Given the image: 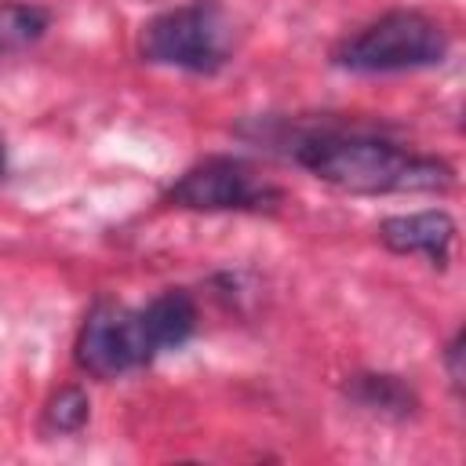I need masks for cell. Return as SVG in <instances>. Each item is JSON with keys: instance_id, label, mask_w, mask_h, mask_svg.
<instances>
[{"instance_id": "6da1fadb", "label": "cell", "mask_w": 466, "mask_h": 466, "mask_svg": "<svg viewBox=\"0 0 466 466\" xmlns=\"http://www.w3.org/2000/svg\"><path fill=\"white\" fill-rule=\"evenodd\" d=\"M295 160L346 193H433L451 186V167L364 131H313L295 142Z\"/></svg>"}, {"instance_id": "7a4b0ae2", "label": "cell", "mask_w": 466, "mask_h": 466, "mask_svg": "<svg viewBox=\"0 0 466 466\" xmlns=\"http://www.w3.org/2000/svg\"><path fill=\"white\" fill-rule=\"evenodd\" d=\"M193 328L197 306L178 288L160 291L153 302L138 309L98 302L76 335V364L95 379H113L149 364L164 350L182 346L193 335Z\"/></svg>"}, {"instance_id": "3957f363", "label": "cell", "mask_w": 466, "mask_h": 466, "mask_svg": "<svg viewBox=\"0 0 466 466\" xmlns=\"http://www.w3.org/2000/svg\"><path fill=\"white\" fill-rule=\"evenodd\" d=\"M448 55L444 29L419 11H390L335 47V66L350 73H408L441 66Z\"/></svg>"}, {"instance_id": "277c9868", "label": "cell", "mask_w": 466, "mask_h": 466, "mask_svg": "<svg viewBox=\"0 0 466 466\" xmlns=\"http://www.w3.org/2000/svg\"><path fill=\"white\" fill-rule=\"evenodd\" d=\"M138 51L153 66L218 73L229 62V22L215 0H189L142 25Z\"/></svg>"}, {"instance_id": "5b68a950", "label": "cell", "mask_w": 466, "mask_h": 466, "mask_svg": "<svg viewBox=\"0 0 466 466\" xmlns=\"http://www.w3.org/2000/svg\"><path fill=\"white\" fill-rule=\"evenodd\" d=\"M167 200L193 211H269L280 204V189L258 178L244 160L208 157L167 189Z\"/></svg>"}, {"instance_id": "8992f818", "label": "cell", "mask_w": 466, "mask_h": 466, "mask_svg": "<svg viewBox=\"0 0 466 466\" xmlns=\"http://www.w3.org/2000/svg\"><path fill=\"white\" fill-rule=\"evenodd\" d=\"M379 240L397 255H426L433 266H448L455 244V222L448 211L393 215L379 226Z\"/></svg>"}, {"instance_id": "52a82bcc", "label": "cell", "mask_w": 466, "mask_h": 466, "mask_svg": "<svg viewBox=\"0 0 466 466\" xmlns=\"http://www.w3.org/2000/svg\"><path fill=\"white\" fill-rule=\"evenodd\" d=\"M346 393L360 404V408H371V411H382V415H411L415 411V393L397 379V375H353Z\"/></svg>"}, {"instance_id": "ba28073f", "label": "cell", "mask_w": 466, "mask_h": 466, "mask_svg": "<svg viewBox=\"0 0 466 466\" xmlns=\"http://www.w3.org/2000/svg\"><path fill=\"white\" fill-rule=\"evenodd\" d=\"M47 22V11L36 4H0V55L40 40Z\"/></svg>"}, {"instance_id": "9c48e42d", "label": "cell", "mask_w": 466, "mask_h": 466, "mask_svg": "<svg viewBox=\"0 0 466 466\" xmlns=\"http://www.w3.org/2000/svg\"><path fill=\"white\" fill-rule=\"evenodd\" d=\"M44 422L55 433H76L87 422V397H84V390H76V386L58 390L51 397L47 411H44Z\"/></svg>"}, {"instance_id": "30bf717a", "label": "cell", "mask_w": 466, "mask_h": 466, "mask_svg": "<svg viewBox=\"0 0 466 466\" xmlns=\"http://www.w3.org/2000/svg\"><path fill=\"white\" fill-rule=\"evenodd\" d=\"M459 360H462V331H455V339L448 342V375H451V386H455V390L462 386V368H459Z\"/></svg>"}, {"instance_id": "8fae6325", "label": "cell", "mask_w": 466, "mask_h": 466, "mask_svg": "<svg viewBox=\"0 0 466 466\" xmlns=\"http://www.w3.org/2000/svg\"><path fill=\"white\" fill-rule=\"evenodd\" d=\"M4 171H7V153H4V142H0V178H4Z\"/></svg>"}]
</instances>
